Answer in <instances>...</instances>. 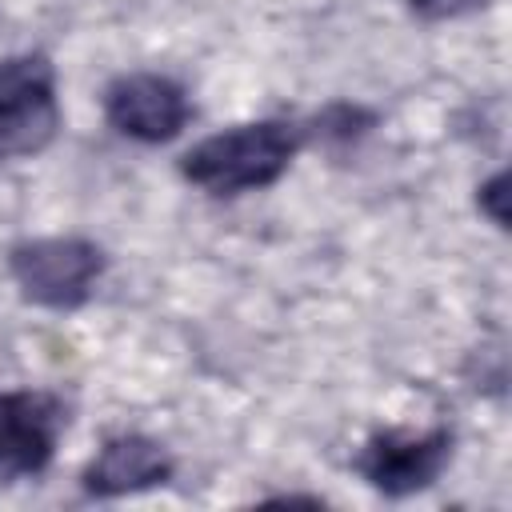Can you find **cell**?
<instances>
[{
	"label": "cell",
	"instance_id": "6da1fadb",
	"mask_svg": "<svg viewBox=\"0 0 512 512\" xmlns=\"http://www.w3.org/2000/svg\"><path fill=\"white\" fill-rule=\"evenodd\" d=\"M300 152V128L288 120H252L204 136L180 156V176L208 196H240L276 184Z\"/></svg>",
	"mask_w": 512,
	"mask_h": 512
},
{
	"label": "cell",
	"instance_id": "9c48e42d",
	"mask_svg": "<svg viewBox=\"0 0 512 512\" xmlns=\"http://www.w3.org/2000/svg\"><path fill=\"white\" fill-rule=\"evenodd\" d=\"M488 0H408V12L424 24H440V20H456V16H468L476 8H484Z\"/></svg>",
	"mask_w": 512,
	"mask_h": 512
},
{
	"label": "cell",
	"instance_id": "ba28073f",
	"mask_svg": "<svg viewBox=\"0 0 512 512\" xmlns=\"http://www.w3.org/2000/svg\"><path fill=\"white\" fill-rule=\"evenodd\" d=\"M372 124H376V116L368 108H360V104H328L312 120V132L324 144H356Z\"/></svg>",
	"mask_w": 512,
	"mask_h": 512
},
{
	"label": "cell",
	"instance_id": "8992f818",
	"mask_svg": "<svg viewBox=\"0 0 512 512\" xmlns=\"http://www.w3.org/2000/svg\"><path fill=\"white\" fill-rule=\"evenodd\" d=\"M108 124L136 144H168L192 120L188 88L164 72H128L104 88Z\"/></svg>",
	"mask_w": 512,
	"mask_h": 512
},
{
	"label": "cell",
	"instance_id": "3957f363",
	"mask_svg": "<svg viewBox=\"0 0 512 512\" xmlns=\"http://www.w3.org/2000/svg\"><path fill=\"white\" fill-rule=\"evenodd\" d=\"M56 68L40 52L0 60V160L36 156L56 140Z\"/></svg>",
	"mask_w": 512,
	"mask_h": 512
},
{
	"label": "cell",
	"instance_id": "5b68a950",
	"mask_svg": "<svg viewBox=\"0 0 512 512\" xmlns=\"http://www.w3.org/2000/svg\"><path fill=\"white\" fill-rule=\"evenodd\" d=\"M68 428V404L44 388L0 392V476H40Z\"/></svg>",
	"mask_w": 512,
	"mask_h": 512
},
{
	"label": "cell",
	"instance_id": "30bf717a",
	"mask_svg": "<svg viewBox=\"0 0 512 512\" xmlns=\"http://www.w3.org/2000/svg\"><path fill=\"white\" fill-rule=\"evenodd\" d=\"M504 184H508V176L496 172L488 184H480V196H476L480 212H488V220L500 224V228H504V220H508V212H504Z\"/></svg>",
	"mask_w": 512,
	"mask_h": 512
},
{
	"label": "cell",
	"instance_id": "7a4b0ae2",
	"mask_svg": "<svg viewBox=\"0 0 512 512\" xmlns=\"http://www.w3.org/2000/svg\"><path fill=\"white\" fill-rule=\"evenodd\" d=\"M8 272L28 304L68 312L96 292L104 276V252L84 236H40L8 252Z\"/></svg>",
	"mask_w": 512,
	"mask_h": 512
},
{
	"label": "cell",
	"instance_id": "52a82bcc",
	"mask_svg": "<svg viewBox=\"0 0 512 512\" xmlns=\"http://www.w3.org/2000/svg\"><path fill=\"white\" fill-rule=\"evenodd\" d=\"M176 472L168 448L144 432H120L108 436L100 444V452L88 460L80 488L96 500H112V496H132V492H148L168 484Z\"/></svg>",
	"mask_w": 512,
	"mask_h": 512
},
{
	"label": "cell",
	"instance_id": "277c9868",
	"mask_svg": "<svg viewBox=\"0 0 512 512\" xmlns=\"http://www.w3.org/2000/svg\"><path fill=\"white\" fill-rule=\"evenodd\" d=\"M452 428L436 424V428H424V432H412V428H380L372 432L352 468L360 472V480L392 500L400 496H412V492H424L440 480V472L448 468L452 460Z\"/></svg>",
	"mask_w": 512,
	"mask_h": 512
}]
</instances>
